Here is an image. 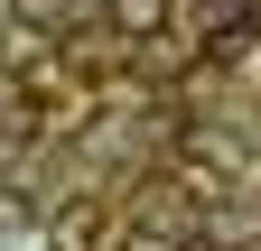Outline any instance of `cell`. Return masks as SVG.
<instances>
[{
    "instance_id": "1",
    "label": "cell",
    "mask_w": 261,
    "mask_h": 251,
    "mask_svg": "<svg viewBox=\"0 0 261 251\" xmlns=\"http://www.w3.org/2000/svg\"><path fill=\"white\" fill-rule=\"evenodd\" d=\"M103 233H112V214L93 205V196H65L47 214V251H103Z\"/></svg>"
},
{
    "instance_id": "2",
    "label": "cell",
    "mask_w": 261,
    "mask_h": 251,
    "mask_svg": "<svg viewBox=\"0 0 261 251\" xmlns=\"http://www.w3.org/2000/svg\"><path fill=\"white\" fill-rule=\"evenodd\" d=\"M103 19H112V38H130V47H149L159 28H168V0H112Z\"/></svg>"
},
{
    "instance_id": "3",
    "label": "cell",
    "mask_w": 261,
    "mask_h": 251,
    "mask_svg": "<svg viewBox=\"0 0 261 251\" xmlns=\"http://www.w3.org/2000/svg\"><path fill=\"white\" fill-rule=\"evenodd\" d=\"M243 47H252V0H224L215 28H205V56L224 66V56H243Z\"/></svg>"
},
{
    "instance_id": "4",
    "label": "cell",
    "mask_w": 261,
    "mask_h": 251,
    "mask_svg": "<svg viewBox=\"0 0 261 251\" xmlns=\"http://www.w3.org/2000/svg\"><path fill=\"white\" fill-rule=\"evenodd\" d=\"M168 251H224V242H215V233H187V242H168Z\"/></svg>"
},
{
    "instance_id": "5",
    "label": "cell",
    "mask_w": 261,
    "mask_h": 251,
    "mask_svg": "<svg viewBox=\"0 0 261 251\" xmlns=\"http://www.w3.org/2000/svg\"><path fill=\"white\" fill-rule=\"evenodd\" d=\"M121 251H168V242H159V233H130V242H121Z\"/></svg>"
},
{
    "instance_id": "6",
    "label": "cell",
    "mask_w": 261,
    "mask_h": 251,
    "mask_svg": "<svg viewBox=\"0 0 261 251\" xmlns=\"http://www.w3.org/2000/svg\"><path fill=\"white\" fill-rule=\"evenodd\" d=\"M75 10H112V0H75Z\"/></svg>"
},
{
    "instance_id": "7",
    "label": "cell",
    "mask_w": 261,
    "mask_h": 251,
    "mask_svg": "<svg viewBox=\"0 0 261 251\" xmlns=\"http://www.w3.org/2000/svg\"><path fill=\"white\" fill-rule=\"evenodd\" d=\"M0 186H10V149H0Z\"/></svg>"
},
{
    "instance_id": "8",
    "label": "cell",
    "mask_w": 261,
    "mask_h": 251,
    "mask_svg": "<svg viewBox=\"0 0 261 251\" xmlns=\"http://www.w3.org/2000/svg\"><path fill=\"white\" fill-rule=\"evenodd\" d=\"M215 10H224V0H215Z\"/></svg>"
}]
</instances>
